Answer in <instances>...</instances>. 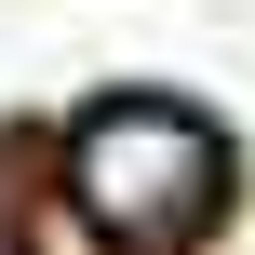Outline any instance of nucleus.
<instances>
[{"instance_id":"obj_1","label":"nucleus","mask_w":255,"mask_h":255,"mask_svg":"<svg viewBox=\"0 0 255 255\" xmlns=\"http://www.w3.org/2000/svg\"><path fill=\"white\" fill-rule=\"evenodd\" d=\"M67 202L121 255H188L229 215V134L175 94H108L67 121Z\"/></svg>"}]
</instances>
